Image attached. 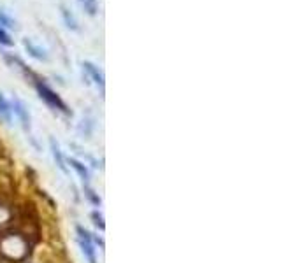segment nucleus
Returning <instances> with one entry per match:
<instances>
[{
    "label": "nucleus",
    "mask_w": 281,
    "mask_h": 263,
    "mask_svg": "<svg viewBox=\"0 0 281 263\" xmlns=\"http://www.w3.org/2000/svg\"><path fill=\"white\" fill-rule=\"evenodd\" d=\"M12 111H14V114L19 118V121H21L23 128L28 130L30 128V114H28V109H26V105L23 104L19 98H14L12 100Z\"/></svg>",
    "instance_id": "obj_3"
},
{
    "label": "nucleus",
    "mask_w": 281,
    "mask_h": 263,
    "mask_svg": "<svg viewBox=\"0 0 281 263\" xmlns=\"http://www.w3.org/2000/svg\"><path fill=\"white\" fill-rule=\"evenodd\" d=\"M69 162H70V165H72V169H74V171L78 172L79 177H81L83 181H88V179H90V172H88V169H86L81 162H78V160H76V158H70Z\"/></svg>",
    "instance_id": "obj_8"
},
{
    "label": "nucleus",
    "mask_w": 281,
    "mask_h": 263,
    "mask_svg": "<svg viewBox=\"0 0 281 263\" xmlns=\"http://www.w3.org/2000/svg\"><path fill=\"white\" fill-rule=\"evenodd\" d=\"M86 196H88L90 200H92L95 205H99V204H100V198H99V196L93 195V191H92V189H90V188H86Z\"/></svg>",
    "instance_id": "obj_14"
},
{
    "label": "nucleus",
    "mask_w": 281,
    "mask_h": 263,
    "mask_svg": "<svg viewBox=\"0 0 281 263\" xmlns=\"http://www.w3.org/2000/svg\"><path fill=\"white\" fill-rule=\"evenodd\" d=\"M35 88H37V91H39V96H41L42 100H44L46 104L49 105V107L55 109V111L63 112V114H70V111H69V107L65 105V102H63L62 98H60V96L56 95V93L53 91V89L49 88L48 85H44V83L37 81V83H35Z\"/></svg>",
    "instance_id": "obj_1"
},
{
    "label": "nucleus",
    "mask_w": 281,
    "mask_h": 263,
    "mask_svg": "<svg viewBox=\"0 0 281 263\" xmlns=\"http://www.w3.org/2000/svg\"><path fill=\"white\" fill-rule=\"evenodd\" d=\"M0 44L2 46H12L14 44V41L11 39V35H9L7 32H5V28H2V26H0Z\"/></svg>",
    "instance_id": "obj_12"
},
{
    "label": "nucleus",
    "mask_w": 281,
    "mask_h": 263,
    "mask_svg": "<svg viewBox=\"0 0 281 263\" xmlns=\"http://www.w3.org/2000/svg\"><path fill=\"white\" fill-rule=\"evenodd\" d=\"M62 16H63V21H65V25L69 26L70 30H78V21H76L74 14H72V12H70L65 5H62Z\"/></svg>",
    "instance_id": "obj_9"
},
{
    "label": "nucleus",
    "mask_w": 281,
    "mask_h": 263,
    "mask_svg": "<svg viewBox=\"0 0 281 263\" xmlns=\"http://www.w3.org/2000/svg\"><path fill=\"white\" fill-rule=\"evenodd\" d=\"M0 119L5 123H11L12 121V107L11 104L7 102V98H5L2 93H0Z\"/></svg>",
    "instance_id": "obj_7"
},
{
    "label": "nucleus",
    "mask_w": 281,
    "mask_h": 263,
    "mask_svg": "<svg viewBox=\"0 0 281 263\" xmlns=\"http://www.w3.org/2000/svg\"><path fill=\"white\" fill-rule=\"evenodd\" d=\"M83 71L86 72V76H88L95 85H99L100 88H102L104 86V76H102V72L99 71V67H95L92 62H85L83 63Z\"/></svg>",
    "instance_id": "obj_5"
},
{
    "label": "nucleus",
    "mask_w": 281,
    "mask_h": 263,
    "mask_svg": "<svg viewBox=\"0 0 281 263\" xmlns=\"http://www.w3.org/2000/svg\"><path fill=\"white\" fill-rule=\"evenodd\" d=\"M49 146H51V153H53V158H55L56 165H58V169L62 172H65L67 174V167H65V158H63L62 155V149H60L58 142L55 141V139H49Z\"/></svg>",
    "instance_id": "obj_6"
},
{
    "label": "nucleus",
    "mask_w": 281,
    "mask_h": 263,
    "mask_svg": "<svg viewBox=\"0 0 281 263\" xmlns=\"http://www.w3.org/2000/svg\"><path fill=\"white\" fill-rule=\"evenodd\" d=\"M23 46H25V49L30 53V56H33V58L41 60V62H48V60H49L46 49L41 48V46H37V44H33L32 41H28V39H25V41H23Z\"/></svg>",
    "instance_id": "obj_4"
},
{
    "label": "nucleus",
    "mask_w": 281,
    "mask_h": 263,
    "mask_svg": "<svg viewBox=\"0 0 281 263\" xmlns=\"http://www.w3.org/2000/svg\"><path fill=\"white\" fill-rule=\"evenodd\" d=\"M79 4L83 5V9H85L86 12H88L90 16H95L97 11H99V5H97V0H78Z\"/></svg>",
    "instance_id": "obj_10"
},
{
    "label": "nucleus",
    "mask_w": 281,
    "mask_h": 263,
    "mask_svg": "<svg viewBox=\"0 0 281 263\" xmlns=\"http://www.w3.org/2000/svg\"><path fill=\"white\" fill-rule=\"evenodd\" d=\"M92 218L95 219V225L97 226H100V228H104V218H102V214L100 212H92Z\"/></svg>",
    "instance_id": "obj_13"
},
{
    "label": "nucleus",
    "mask_w": 281,
    "mask_h": 263,
    "mask_svg": "<svg viewBox=\"0 0 281 263\" xmlns=\"http://www.w3.org/2000/svg\"><path fill=\"white\" fill-rule=\"evenodd\" d=\"M0 26H2V28H14V19H12L4 9H0Z\"/></svg>",
    "instance_id": "obj_11"
},
{
    "label": "nucleus",
    "mask_w": 281,
    "mask_h": 263,
    "mask_svg": "<svg viewBox=\"0 0 281 263\" xmlns=\"http://www.w3.org/2000/svg\"><path fill=\"white\" fill-rule=\"evenodd\" d=\"M78 235H79V246H81L83 255L86 256L90 263H97V256H95V249H93V242H92V235L86 232L83 226H78Z\"/></svg>",
    "instance_id": "obj_2"
}]
</instances>
